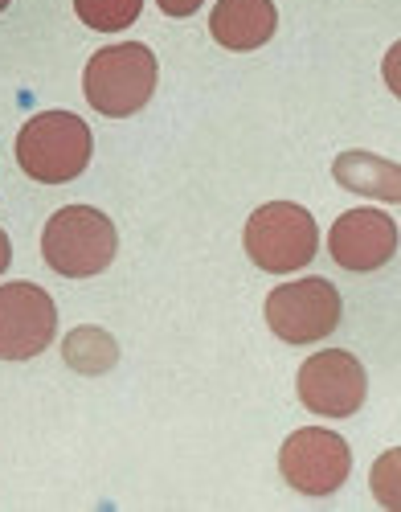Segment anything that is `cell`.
Instances as JSON below:
<instances>
[{"mask_svg": "<svg viewBox=\"0 0 401 512\" xmlns=\"http://www.w3.org/2000/svg\"><path fill=\"white\" fill-rule=\"evenodd\" d=\"M160 62L140 41H123V46H103L82 70V91L99 115L107 119H127L148 107L156 95Z\"/></svg>", "mask_w": 401, "mask_h": 512, "instance_id": "cell-1", "label": "cell"}, {"mask_svg": "<svg viewBox=\"0 0 401 512\" xmlns=\"http://www.w3.org/2000/svg\"><path fill=\"white\" fill-rule=\"evenodd\" d=\"M91 152V127L70 111H41L17 132V164L41 185H66L82 177Z\"/></svg>", "mask_w": 401, "mask_h": 512, "instance_id": "cell-2", "label": "cell"}, {"mask_svg": "<svg viewBox=\"0 0 401 512\" xmlns=\"http://www.w3.org/2000/svg\"><path fill=\"white\" fill-rule=\"evenodd\" d=\"M242 246L266 275H295L320 254V226L295 201H266L250 213Z\"/></svg>", "mask_w": 401, "mask_h": 512, "instance_id": "cell-3", "label": "cell"}, {"mask_svg": "<svg viewBox=\"0 0 401 512\" xmlns=\"http://www.w3.org/2000/svg\"><path fill=\"white\" fill-rule=\"evenodd\" d=\"M119 234L115 222L95 205H66L46 222L41 254L66 279H95L115 263Z\"/></svg>", "mask_w": 401, "mask_h": 512, "instance_id": "cell-4", "label": "cell"}, {"mask_svg": "<svg viewBox=\"0 0 401 512\" xmlns=\"http://www.w3.org/2000/svg\"><path fill=\"white\" fill-rule=\"evenodd\" d=\"M266 324L287 345L324 340L340 324V291L328 279H295L266 295Z\"/></svg>", "mask_w": 401, "mask_h": 512, "instance_id": "cell-5", "label": "cell"}, {"mask_svg": "<svg viewBox=\"0 0 401 512\" xmlns=\"http://www.w3.org/2000/svg\"><path fill=\"white\" fill-rule=\"evenodd\" d=\"M279 472L299 496H332L352 472V451L336 431L303 426L279 451Z\"/></svg>", "mask_w": 401, "mask_h": 512, "instance_id": "cell-6", "label": "cell"}, {"mask_svg": "<svg viewBox=\"0 0 401 512\" xmlns=\"http://www.w3.org/2000/svg\"><path fill=\"white\" fill-rule=\"evenodd\" d=\"M58 336L54 295L37 283L0 287V361L41 357Z\"/></svg>", "mask_w": 401, "mask_h": 512, "instance_id": "cell-7", "label": "cell"}, {"mask_svg": "<svg viewBox=\"0 0 401 512\" xmlns=\"http://www.w3.org/2000/svg\"><path fill=\"white\" fill-rule=\"evenodd\" d=\"M299 402L311 414H324V418H352L356 410L365 406L369 394V377L365 365L356 361L344 349H324L316 357H307L299 365Z\"/></svg>", "mask_w": 401, "mask_h": 512, "instance_id": "cell-8", "label": "cell"}, {"mask_svg": "<svg viewBox=\"0 0 401 512\" xmlns=\"http://www.w3.org/2000/svg\"><path fill=\"white\" fill-rule=\"evenodd\" d=\"M328 254L352 275L381 271L397 254V222L385 209H348L328 230Z\"/></svg>", "mask_w": 401, "mask_h": 512, "instance_id": "cell-9", "label": "cell"}, {"mask_svg": "<svg viewBox=\"0 0 401 512\" xmlns=\"http://www.w3.org/2000/svg\"><path fill=\"white\" fill-rule=\"evenodd\" d=\"M279 9L275 0H217L209 13V33L221 50L250 54L275 37Z\"/></svg>", "mask_w": 401, "mask_h": 512, "instance_id": "cell-10", "label": "cell"}, {"mask_svg": "<svg viewBox=\"0 0 401 512\" xmlns=\"http://www.w3.org/2000/svg\"><path fill=\"white\" fill-rule=\"evenodd\" d=\"M332 177L348 193H365V197H377V201H389V205L401 197V168L393 160H385V156H373V152L336 156Z\"/></svg>", "mask_w": 401, "mask_h": 512, "instance_id": "cell-11", "label": "cell"}, {"mask_svg": "<svg viewBox=\"0 0 401 512\" xmlns=\"http://www.w3.org/2000/svg\"><path fill=\"white\" fill-rule=\"evenodd\" d=\"M62 361H66L74 373L99 377V373L115 369L119 345H115L111 332H103V328H95V324H82V328L66 332V340H62Z\"/></svg>", "mask_w": 401, "mask_h": 512, "instance_id": "cell-12", "label": "cell"}, {"mask_svg": "<svg viewBox=\"0 0 401 512\" xmlns=\"http://www.w3.org/2000/svg\"><path fill=\"white\" fill-rule=\"evenodd\" d=\"M74 13L95 33H119L144 13V0H74Z\"/></svg>", "mask_w": 401, "mask_h": 512, "instance_id": "cell-13", "label": "cell"}, {"mask_svg": "<svg viewBox=\"0 0 401 512\" xmlns=\"http://www.w3.org/2000/svg\"><path fill=\"white\" fill-rule=\"evenodd\" d=\"M397 463H401V451L393 447V451H385L381 459H377V472H373V492H377V504L381 508H397Z\"/></svg>", "mask_w": 401, "mask_h": 512, "instance_id": "cell-14", "label": "cell"}, {"mask_svg": "<svg viewBox=\"0 0 401 512\" xmlns=\"http://www.w3.org/2000/svg\"><path fill=\"white\" fill-rule=\"evenodd\" d=\"M156 5H160L164 17H193L205 0H156Z\"/></svg>", "mask_w": 401, "mask_h": 512, "instance_id": "cell-15", "label": "cell"}, {"mask_svg": "<svg viewBox=\"0 0 401 512\" xmlns=\"http://www.w3.org/2000/svg\"><path fill=\"white\" fill-rule=\"evenodd\" d=\"M9 259H13V246H9V234L0 230V275L9 271Z\"/></svg>", "mask_w": 401, "mask_h": 512, "instance_id": "cell-16", "label": "cell"}, {"mask_svg": "<svg viewBox=\"0 0 401 512\" xmlns=\"http://www.w3.org/2000/svg\"><path fill=\"white\" fill-rule=\"evenodd\" d=\"M5 9H9V0H0V13H5Z\"/></svg>", "mask_w": 401, "mask_h": 512, "instance_id": "cell-17", "label": "cell"}]
</instances>
